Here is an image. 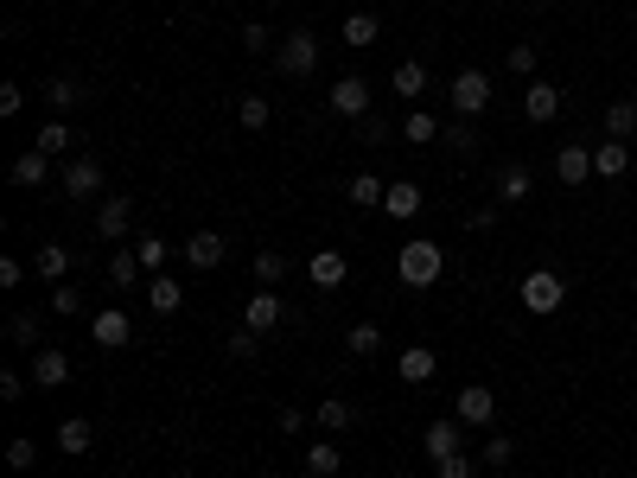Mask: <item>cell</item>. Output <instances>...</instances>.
Masks as SVG:
<instances>
[{"instance_id":"cell-1","label":"cell","mask_w":637,"mask_h":478,"mask_svg":"<svg viewBox=\"0 0 637 478\" xmlns=\"http://www.w3.org/2000/svg\"><path fill=\"white\" fill-rule=\"evenodd\" d=\"M446 275V243H434V236H415V243L395 249V281L402 287H434Z\"/></svg>"},{"instance_id":"cell-2","label":"cell","mask_w":637,"mask_h":478,"mask_svg":"<svg viewBox=\"0 0 637 478\" xmlns=\"http://www.w3.org/2000/svg\"><path fill=\"white\" fill-rule=\"evenodd\" d=\"M274 64H281V77H313L319 71V39H313V32H306V26H294V32H287V39H281V51H274Z\"/></svg>"},{"instance_id":"cell-3","label":"cell","mask_w":637,"mask_h":478,"mask_svg":"<svg viewBox=\"0 0 637 478\" xmlns=\"http://www.w3.org/2000/svg\"><path fill=\"white\" fill-rule=\"evenodd\" d=\"M446 102L459 109V122L485 115V109H491V77H485V71H459L453 83H446Z\"/></svg>"},{"instance_id":"cell-4","label":"cell","mask_w":637,"mask_h":478,"mask_svg":"<svg viewBox=\"0 0 637 478\" xmlns=\"http://www.w3.org/2000/svg\"><path fill=\"white\" fill-rule=\"evenodd\" d=\"M523 313H561V300H567V281L555 275V268H536V275H523Z\"/></svg>"},{"instance_id":"cell-5","label":"cell","mask_w":637,"mask_h":478,"mask_svg":"<svg viewBox=\"0 0 637 478\" xmlns=\"http://www.w3.org/2000/svg\"><path fill=\"white\" fill-rule=\"evenodd\" d=\"M325 109L344 115V122H364V115H370V83L364 77H338L332 90H325Z\"/></svg>"},{"instance_id":"cell-6","label":"cell","mask_w":637,"mask_h":478,"mask_svg":"<svg viewBox=\"0 0 637 478\" xmlns=\"http://www.w3.org/2000/svg\"><path fill=\"white\" fill-rule=\"evenodd\" d=\"M421 453H427V459L466 453V421H459V415H440V421H427V434H421Z\"/></svg>"},{"instance_id":"cell-7","label":"cell","mask_w":637,"mask_h":478,"mask_svg":"<svg viewBox=\"0 0 637 478\" xmlns=\"http://www.w3.org/2000/svg\"><path fill=\"white\" fill-rule=\"evenodd\" d=\"M453 415L466 421V428H491V421H497V396H491L485 383H466V389L453 396Z\"/></svg>"},{"instance_id":"cell-8","label":"cell","mask_w":637,"mask_h":478,"mask_svg":"<svg viewBox=\"0 0 637 478\" xmlns=\"http://www.w3.org/2000/svg\"><path fill=\"white\" fill-rule=\"evenodd\" d=\"M128 224H134V198L128 192H115V198L96 204V236H102V243H122Z\"/></svg>"},{"instance_id":"cell-9","label":"cell","mask_w":637,"mask_h":478,"mask_svg":"<svg viewBox=\"0 0 637 478\" xmlns=\"http://www.w3.org/2000/svg\"><path fill=\"white\" fill-rule=\"evenodd\" d=\"M134 338V319L122 313V306H102V313L90 319V345H102V351H122Z\"/></svg>"},{"instance_id":"cell-10","label":"cell","mask_w":637,"mask_h":478,"mask_svg":"<svg viewBox=\"0 0 637 478\" xmlns=\"http://www.w3.org/2000/svg\"><path fill=\"white\" fill-rule=\"evenodd\" d=\"M64 383H71V357L58 345H39L32 351V389H64Z\"/></svg>"},{"instance_id":"cell-11","label":"cell","mask_w":637,"mask_h":478,"mask_svg":"<svg viewBox=\"0 0 637 478\" xmlns=\"http://www.w3.org/2000/svg\"><path fill=\"white\" fill-rule=\"evenodd\" d=\"M102 192V166L90 160V153H77L71 166H64V198H77V204H90Z\"/></svg>"},{"instance_id":"cell-12","label":"cell","mask_w":637,"mask_h":478,"mask_svg":"<svg viewBox=\"0 0 637 478\" xmlns=\"http://www.w3.org/2000/svg\"><path fill=\"white\" fill-rule=\"evenodd\" d=\"M555 179H561V185H587V179H593V147H587V141H567V147L555 153Z\"/></svg>"},{"instance_id":"cell-13","label":"cell","mask_w":637,"mask_h":478,"mask_svg":"<svg viewBox=\"0 0 637 478\" xmlns=\"http://www.w3.org/2000/svg\"><path fill=\"white\" fill-rule=\"evenodd\" d=\"M281 319H287L281 294H249V300H243V326H249V332H262V338H268L274 326H281Z\"/></svg>"},{"instance_id":"cell-14","label":"cell","mask_w":637,"mask_h":478,"mask_svg":"<svg viewBox=\"0 0 637 478\" xmlns=\"http://www.w3.org/2000/svg\"><path fill=\"white\" fill-rule=\"evenodd\" d=\"M523 115H529V122H555V115H561V90H555V83H548V77H536V83H529V90H523Z\"/></svg>"},{"instance_id":"cell-15","label":"cell","mask_w":637,"mask_h":478,"mask_svg":"<svg viewBox=\"0 0 637 478\" xmlns=\"http://www.w3.org/2000/svg\"><path fill=\"white\" fill-rule=\"evenodd\" d=\"M631 173V141H593V179H625Z\"/></svg>"},{"instance_id":"cell-16","label":"cell","mask_w":637,"mask_h":478,"mask_svg":"<svg viewBox=\"0 0 637 478\" xmlns=\"http://www.w3.org/2000/svg\"><path fill=\"white\" fill-rule=\"evenodd\" d=\"M529 192H536V173H529L523 160H510L504 173H497V204H529Z\"/></svg>"},{"instance_id":"cell-17","label":"cell","mask_w":637,"mask_h":478,"mask_svg":"<svg viewBox=\"0 0 637 478\" xmlns=\"http://www.w3.org/2000/svg\"><path fill=\"white\" fill-rule=\"evenodd\" d=\"M147 306H153V313H179V306H185V281L166 275V268L147 275Z\"/></svg>"},{"instance_id":"cell-18","label":"cell","mask_w":637,"mask_h":478,"mask_svg":"<svg viewBox=\"0 0 637 478\" xmlns=\"http://www.w3.org/2000/svg\"><path fill=\"white\" fill-rule=\"evenodd\" d=\"M32 275L51 281V287H64V275H71V249H64V243H39V255H32Z\"/></svg>"},{"instance_id":"cell-19","label":"cell","mask_w":637,"mask_h":478,"mask_svg":"<svg viewBox=\"0 0 637 478\" xmlns=\"http://www.w3.org/2000/svg\"><path fill=\"white\" fill-rule=\"evenodd\" d=\"M421 204H427V198H421V185H408V179H395L389 192H383V211L395 217V224H408V217H421Z\"/></svg>"},{"instance_id":"cell-20","label":"cell","mask_w":637,"mask_h":478,"mask_svg":"<svg viewBox=\"0 0 637 478\" xmlns=\"http://www.w3.org/2000/svg\"><path fill=\"white\" fill-rule=\"evenodd\" d=\"M434 364H440L434 345H408L402 357H395V377H402V383H427V377H434Z\"/></svg>"},{"instance_id":"cell-21","label":"cell","mask_w":637,"mask_h":478,"mask_svg":"<svg viewBox=\"0 0 637 478\" xmlns=\"http://www.w3.org/2000/svg\"><path fill=\"white\" fill-rule=\"evenodd\" d=\"M306 472H313V478H338V472H344V447H338L332 434L306 447Z\"/></svg>"},{"instance_id":"cell-22","label":"cell","mask_w":637,"mask_h":478,"mask_svg":"<svg viewBox=\"0 0 637 478\" xmlns=\"http://www.w3.org/2000/svg\"><path fill=\"white\" fill-rule=\"evenodd\" d=\"M223 255H230V243H223L217 230H198L192 243H185V262H192V268H217Z\"/></svg>"},{"instance_id":"cell-23","label":"cell","mask_w":637,"mask_h":478,"mask_svg":"<svg viewBox=\"0 0 637 478\" xmlns=\"http://www.w3.org/2000/svg\"><path fill=\"white\" fill-rule=\"evenodd\" d=\"M376 39H383V20H376V13H344V45L351 51H370Z\"/></svg>"},{"instance_id":"cell-24","label":"cell","mask_w":637,"mask_h":478,"mask_svg":"<svg viewBox=\"0 0 637 478\" xmlns=\"http://www.w3.org/2000/svg\"><path fill=\"white\" fill-rule=\"evenodd\" d=\"M383 192H389V185L376 179V173H351V179H344V198H351L357 211H376V204H383Z\"/></svg>"},{"instance_id":"cell-25","label":"cell","mask_w":637,"mask_h":478,"mask_svg":"<svg viewBox=\"0 0 637 478\" xmlns=\"http://www.w3.org/2000/svg\"><path fill=\"white\" fill-rule=\"evenodd\" d=\"M90 447H96V428L83 415H64L58 421V453H90Z\"/></svg>"},{"instance_id":"cell-26","label":"cell","mask_w":637,"mask_h":478,"mask_svg":"<svg viewBox=\"0 0 637 478\" xmlns=\"http://www.w3.org/2000/svg\"><path fill=\"white\" fill-rule=\"evenodd\" d=\"M631 134H637V102L631 96L606 102V141H631Z\"/></svg>"},{"instance_id":"cell-27","label":"cell","mask_w":637,"mask_h":478,"mask_svg":"<svg viewBox=\"0 0 637 478\" xmlns=\"http://www.w3.org/2000/svg\"><path fill=\"white\" fill-rule=\"evenodd\" d=\"M306 275H313V287H344V249H319Z\"/></svg>"},{"instance_id":"cell-28","label":"cell","mask_w":637,"mask_h":478,"mask_svg":"<svg viewBox=\"0 0 637 478\" xmlns=\"http://www.w3.org/2000/svg\"><path fill=\"white\" fill-rule=\"evenodd\" d=\"M39 96L51 102V109H83V102H90V90H83L77 77H51V83H45Z\"/></svg>"},{"instance_id":"cell-29","label":"cell","mask_w":637,"mask_h":478,"mask_svg":"<svg viewBox=\"0 0 637 478\" xmlns=\"http://www.w3.org/2000/svg\"><path fill=\"white\" fill-rule=\"evenodd\" d=\"M395 96H402V102L427 96V64H421V58H402V64H395Z\"/></svg>"},{"instance_id":"cell-30","label":"cell","mask_w":637,"mask_h":478,"mask_svg":"<svg viewBox=\"0 0 637 478\" xmlns=\"http://www.w3.org/2000/svg\"><path fill=\"white\" fill-rule=\"evenodd\" d=\"M344 351H351V357H376V351H383V326H376V319H357V326L344 332Z\"/></svg>"},{"instance_id":"cell-31","label":"cell","mask_w":637,"mask_h":478,"mask_svg":"<svg viewBox=\"0 0 637 478\" xmlns=\"http://www.w3.org/2000/svg\"><path fill=\"white\" fill-rule=\"evenodd\" d=\"M313 421H319L325 434H344V428H351V421H357V408L344 402V396H325V402L313 408Z\"/></svg>"},{"instance_id":"cell-32","label":"cell","mask_w":637,"mask_h":478,"mask_svg":"<svg viewBox=\"0 0 637 478\" xmlns=\"http://www.w3.org/2000/svg\"><path fill=\"white\" fill-rule=\"evenodd\" d=\"M45 179H51V153L26 147L20 160H13V185H45Z\"/></svg>"},{"instance_id":"cell-33","label":"cell","mask_w":637,"mask_h":478,"mask_svg":"<svg viewBox=\"0 0 637 478\" xmlns=\"http://www.w3.org/2000/svg\"><path fill=\"white\" fill-rule=\"evenodd\" d=\"M134 281H141V255H134V249H115V255H109V287H134Z\"/></svg>"},{"instance_id":"cell-34","label":"cell","mask_w":637,"mask_h":478,"mask_svg":"<svg viewBox=\"0 0 637 478\" xmlns=\"http://www.w3.org/2000/svg\"><path fill=\"white\" fill-rule=\"evenodd\" d=\"M402 141H408V147H427V141H440V122H434L427 109H415V115L402 122Z\"/></svg>"},{"instance_id":"cell-35","label":"cell","mask_w":637,"mask_h":478,"mask_svg":"<svg viewBox=\"0 0 637 478\" xmlns=\"http://www.w3.org/2000/svg\"><path fill=\"white\" fill-rule=\"evenodd\" d=\"M255 281H262V287H281V281H287V255H281V249H262V255H255Z\"/></svg>"},{"instance_id":"cell-36","label":"cell","mask_w":637,"mask_h":478,"mask_svg":"<svg viewBox=\"0 0 637 478\" xmlns=\"http://www.w3.org/2000/svg\"><path fill=\"white\" fill-rule=\"evenodd\" d=\"M268 115H274V109H268V96H243V102H236V122H243L249 134H262V128H268Z\"/></svg>"},{"instance_id":"cell-37","label":"cell","mask_w":637,"mask_h":478,"mask_svg":"<svg viewBox=\"0 0 637 478\" xmlns=\"http://www.w3.org/2000/svg\"><path fill=\"white\" fill-rule=\"evenodd\" d=\"M128 249L141 255V268H147V275H160V268H166V243H160V236H147V230H141V236H134Z\"/></svg>"},{"instance_id":"cell-38","label":"cell","mask_w":637,"mask_h":478,"mask_svg":"<svg viewBox=\"0 0 637 478\" xmlns=\"http://www.w3.org/2000/svg\"><path fill=\"white\" fill-rule=\"evenodd\" d=\"M510 459H516V447H510V440H504V434H491V440H485V447H478V466H491V472H504V466H510Z\"/></svg>"},{"instance_id":"cell-39","label":"cell","mask_w":637,"mask_h":478,"mask_svg":"<svg viewBox=\"0 0 637 478\" xmlns=\"http://www.w3.org/2000/svg\"><path fill=\"white\" fill-rule=\"evenodd\" d=\"M39 153H71V122H45L39 128Z\"/></svg>"},{"instance_id":"cell-40","label":"cell","mask_w":637,"mask_h":478,"mask_svg":"<svg viewBox=\"0 0 637 478\" xmlns=\"http://www.w3.org/2000/svg\"><path fill=\"white\" fill-rule=\"evenodd\" d=\"M472 472H478L472 453H446V459H434V478H472Z\"/></svg>"},{"instance_id":"cell-41","label":"cell","mask_w":637,"mask_h":478,"mask_svg":"<svg viewBox=\"0 0 637 478\" xmlns=\"http://www.w3.org/2000/svg\"><path fill=\"white\" fill-rule=\"evenodd\" d=\"M51 313L77 319V313H83V287H71V281H64V287H51Z\"/></svg>"},{"instance_id":"cell-42","label":"cell","mask_w":637,"mask_h":478,"mask_svg":"<svg viewBox=\"0 0 637 478\" xmlns=\"http://www.w3.org/2000/svg\"><path fill=\"white\" fill-rule=\"evenodd\" d=\"M32 459H39V447H32L26 434H13V440H7V466H13V472H32Z\"/></svg>"},{"instance_id":"cell-43","label":"cell","mask_w":637,"mask_h":478,"mask_svg":"<svg viewBox=\"0 0 637 478\" xmlns=\"http://www.w3.org/2000/svg\"><path fill=\"white\" fill-rule=\"evenodd\" d=\"M510 71L516 77H536V39H516L510 45Z\"/></svg>"},{"instance_id":"cell-44","label":"cell","mask_w":637,"mask_h":478,"mask_svg":"<svg viewBox=\"0 0 637 478\" xmlns=\"http://www.w3.org/2000/svg\"><path fill=\"white\" fill-rule=\"evenodd\" d=\"M440 134H446V147H453V153H472V147H478V128H472V122H446Z\"/></svg>"},{"instance_id":"cell-45","label":"cell","mask_w":637,"mask_h":478,"mask_svg":"<svg viewBox=\"0 0 637 478\" xmlns=\"http://www.w3.org/2000/svg\"><path fill=\"white\" fill-rule=\"evenodd\" d=\"M7 332H13V345H32V351H39V319H32V313H13Z\"/></svg>"},{"instance_id":"cell-46","label":"cell","mask_w":637,"mask_h":478,"mask_svg":"<svg viewBox=\"0 0 637 478\" xmlns=\"http://www.w3.org/2000/svg\"><path fill=\"white\" fill-rule=\"evenodd\" d=\"M268 45H274V32H268L262 20H249V26H243V51H268Z\"/></svg>"},{"instance_id":"cell-47","label":"cell","mask_w":637,"mask_h":478,"mask_svg":"<svg viewBox=\"0 0 637 478\" xmlns=\"http://www.w3.org/2000/svg\"><path fill=\"white\" fill-rule=\"evenodd\" d=\"M255 351H262V332H249V326H243V332L230 338V357H255Z\"/></svg>"},{"instance_id":"cell-48","label":"cell","mask_w":637,"mask_h":478,"mask_svg":"<svg viewBox=\"0 0 637 478\" xmlns=\"http://www.w3.org/2000/svg\"><path fill=\"white\" fill-rule=\"evenodd\" d=\"M26 281V262L20 255H0V287H20Z\"/></svg>"},{"instance_id":"cell-49","label":"cell","mask_w":637,"mask_h":478,"mask_svg":"<svg viewBox=\"0 0 637 478\" xmlns=\"http://www.w3.org/2000/svg\"><path fill=\"white\" fill-rule=\"evenodd\" d=\"M281 434H287V440L306 434V408H281Z\"/></svg>"},{"instance_id":"cell-50","label":"cell","mask_w":637,"mask_h":478,"mask_svg":"<svg viewBox=\"0 0 637 478\" xmlns=\"http://www.w3.org/2000/svg\"><path fill=\"white\" fill-rule=\"evenodd\" d=\"M20 102H26L20 83H0V115H20Z\"/></svg>"},{"instance_id":"cell-51","label":"cell","mask_w":637,"mask_h":478,"mask_svg":"<svg viewBox=\"0 0 637 478\" xmlns=\"http://www.w3.org/2000/svg\"><path fill=\"white\" fill-rule=\"evenodd\" d=\"M20 389H26L20 370H0V402H20Z\"/></svg>"},{"instance_id":"cell-52","label":"cell","mask_w":637,"mask_h":478,"mask_svg":"<svg viewBox=\"0 0 637 478\" xmlns=\"http://www.w3.org/2000/svg\"><path fill=\"white\" fill-rule=\"evenodd\" d=\"M357 134H364V141H389V122H383V115H364Z\"/></svg>"},{"instance_id":"cell-53","label":"cell","mask_w":637,"mask_h":478,"mask_svg":"<svg viewBox=\"0 0 637 478\" xmlns=\"http://www.w3.org/2000/svg\"><path fill=\"white\" fill-rule=\"evenodd\" d=\"M255 478H274V472H255Z\"/></svg>"},{"instance_id":"cell-54","label":"cell","mask_w":637,"mask_h":478,"mask_svg":"<svg viewBox=\"0 0 637 478\" xmlns=\"http://www.w3.org/2000/svg\"><path fill=\"white\" fill-rule=\"evenodd\" d=\"M631 478H637V472H631Z\"/></svg>"}]
</instances>
